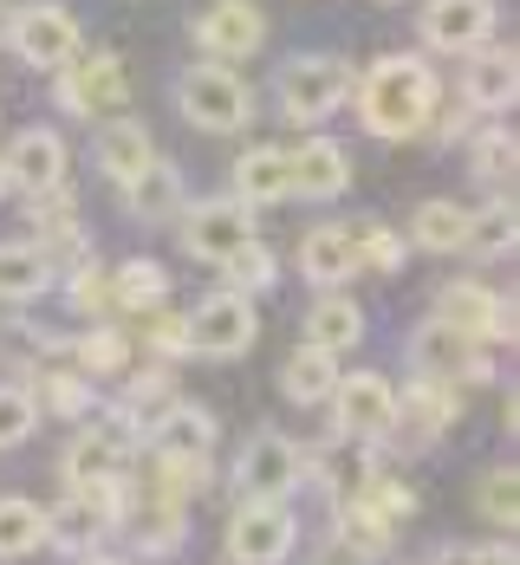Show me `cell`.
<instances>
[{
  "instance_id": "cell-34",
  "label": "cell",
  "mask_w": 520,
  "mask_h": 565,
  "mask_svg": "<svg viewBox=\"0 0 520 565\" xmlns=\"http://www.w3.org/2000/svg\"><path fill=\"white\" fill-rule=\"evenodd\" d=\"M215 267H222V286H234V292H267V286L280 280V260L261 247V234H247L241 247H229Z\"/></svg>"
},
{
  "instance_id": "cell-2",
  "label": "cell",
  "mask_w": 520,
  "mask_h": 565,
  "mask_svg": "<svg viewBox=\"0 0 520 565\" xmlns=\"http://www.w3.org/2000/svg\"><path fill=\"white\" fill-rule=\"evenodd\" d=\"M176 111L182 124H195V130H209V137H234V130H247V117H254V85L222 65V58H202V65H182L176 72Z\"/></svg>"
},
{
  "instance_id": "cell-33",
  "label": "cell",
  "mask_w": 520,
  "mask_h": 565,
  "mask_svg": "<svg viewBox=\"0 0 520 565\" xmlns=\"http://www.w3.org/2000/svg\"><path fill=\"white\" fill-rule=\"evenodd\" d=\"M351 501H358V508L371 513L378 526H391V533H397V526H404L410 513H416V488H404L397 475H378V468H371V475L358 481V494H351Z\"/></svg>"
},
{
  "instance_id": "cell-7",
  "label": "cell",
  "mask_w": 520,
  "mask_h": 565,
  "mask_svg": "<svg viewBox=\"0 0 520 565\" xmlns=\"http://www.w3.org/2000/svg\"><path fill=\"white\" fill-rule=\"evenodd\" d=\"M7 46L20 65H33V72H53L65 58L78 53V20L59 7V0H26V7H13V20H7Z\"/></svg>"
},
{
  "instance_id": "cell-31",
  "label": "cell",
  "mask_w": 520,
  "mask_h": 565,
  "mask_svg": "<svg viewBox=\"0 0 520 565\" xmlns=\"http://www.w3.org/2000/svg\"><path fill=\"white\" fill-rule=\"evenodd\" d=\"M410 241L423 247V254H463L468 241V209H456V202H423L416 215H410Z\"/></svg>"
},
{
  "instance_id": "cell-40",
  "label": "cell",
  "mask_w": 520,
  "mask_h": 565,
  "mask_svg": "<svg viewBox=\"0 0 520 565\" xmlns=\"http://www.w3.org/2000/svg\"><path fill=\"white\" fill-rule=\"evenodd\" d=\"M117 403L137 416V429H150V423L176 403V377H170V371H130V384H124Z\"/></svg>"
},
{
  "instance_id": "cell-11",
  "label": "cell",
  "mask_w": 520,
  "mask_h": 565,
  "mask_svg": "<svg viewBox=\"0 0 520 565\" xmlns=\"http://www.w3.org/2000/svg\"><path fill=\"white\" fill-rule=\"evenodd\" d=\"M176 227H182V247L215 267L229 247H241V241L254 234V209H247L241 195H209V202H195V209L182 202V209H176Z\"/></svg>"
},
{
  "instance_id": "cell-8",
  "label": "cell",
  "mask_w": 520,
  "mask_h": 565,
  "mask_svg": "<svg viewBox=\"0 0 520 565\" xmlns=\"http://www.w3.org/2000/svg\"><path fill=\"white\" fill-rule=\"evenodd\" d=\"M332 423H339V436L346 443H384L391 436V416H397V391H391V377H378V371H339V384H332Z\"/></svg>"
},
{
  "instance_id": "cell-35",
  "label": "cell",
  "mask_w": 520,
  "mask_h": 565,
  "mask_svg": "<svg viewBox=\"0 0 520 565\" xmlns=\"http://www.w3.org/2000/svg\"><path fill=\"white\" fill-rule=\"evenodd\" d=\"M33 409H40V416H59V423H78V416L92 409V377H85V371H40Z\"/></svg>"
},
{
  "instance_id": "cell-30",
  "label": "cell",
  "mask_w": 520,
  "mask_h": 565,
  "mask_svg": "<svg viewBox=\"0 0 520 565\" xmlns=\"http://www.w3.org/2000/svg\"><path fill=\"white\" fill-rule=\"evenodd\" d=\"M46 533H53V520H46L40 501H26V494H7V501H0V559H26V553H40Z\"/></svg>"
},
{
  "instance_id": "cell-41",
  "label": "cell",
  "mask_w": 520,
  "mask_h": 565,
  "mask_svg": "<svg viewBox=\"0 0 520 565\" xmlns=\"http://www.w3.org/2000/svg\"><path fill=\"white\" fill-rule=\"evenodd\" d=\"M351 254H358V267H371V274H397V267H404V241L384 222H351Z\"/></svg>"
},
{
  "instance_id": "cell-15",
  "label": "cell",
  "mask_w": 520,
  "mask_h": 565,
  "mask_svg": "<svg viewBox=\"0 0 520 565\" xmlns=\"http://www.w3.org/2000/svg\"><path fill=\"white\" fill-rule=\"evenodd\" d=\"M0 170H7V189H20V195H53L59 182H65V137L46 130V124H26L13 143H7V157H0Z\"/></svg>"
},
{
  "instance_id": "cell-6",
  "label": "cell",
  "mask_w": 520,
  "mask_h": 565,
  "mask_svg": "<svg viewBox=\"0 0 520 565\" xmlns=\"http://www.w3.org/2000/svg\"><path fill=\"white\" fill-rule=\"evenodd\" d=\"M299 481H306V455L280 429H254L234 455V494L241 501H287Z\"/></svg>"
},
{
  "instance_id": "cell-26",
  "label": "cell",
  "mask_w": 520,
  "mask_h": 565,
  "mask_svg": "<svg viewBox=\"0 0 520 565\" xmlns=\"http://www.w3.org/2000/svg\"><path fill=\"white\" fill-rule=\"evenodd\" d=\"M339 384V351H319V344H299L287 364H280V396L299 403V409H312V403H326Z\"/></svg>"
},
{
  "instance_id": "cell-45",
  "label": "cell",
  "mask_w": 520,
  "mask_h": 565,
  "mask_svg": "<svg viewBox=\"0 0 520 565\" xmlns=\"http://www.w3.org/2000/svg\"><path fill=\"white\" fill-rule=\"evenodd\" d=\"M0 195H7V170H0Z\"/></svg>"
},
{
  "instance_id": "cell-19",
  "label": "cell",
  "mask_w": 520,
  "mask_h": 565,
  "mask_svg": "<svg viewBox=\"0 0 520 565\" xmlns=\"http://www.w3.org/2000/svg\"><path fill=\"white\" fill-rule=\"evenodd\" d=\"M117 189H124V215H130V222H144V227L176 222V209L189 202L182 170H176V163H163V157H150L144 170L130 175V182H117Z\"/></svg>"
},
{
  "instance_id": "cell-23",
  "label": "cell",
  "mask_w": 520,
  "mask_h": 565,
  "mask_svg": "<svg viewBox=\"0 0 520 565\" xmlns=\"http://www.w3.org/2000/svg\"><path fill=\"white\" fill-rule=\"evenodd\" d=\"M364 339V306L339 292V286H319V299H312V312H306V344H319V351H351V344Z\"/></svg>"
},
{
  "instance_id": "cell-9",
  "label": "cell",
  "mask_w": 520,
  "mask_h": 565,
  "mask_svg": "<svg viewBox=\"0 0 520 565\" xmlns=\"http://www.w3.org/2000/svg\"><path fill=\"white\" fill-rule=\"evenodd\" d=\"M293 540H299V520H293L287 501H241L222 546L241 565H280L293 553Z\"/></svg>"
},
{
  "instance_id": "cell-27",
  "label": "cell",
  "mask_w": 520,
  "mask_h": 565,
  "mask_svg": "<svg viewBox=\"0 0 520 565\" xmlns=\"http://www.w3.org/2000/svg\"><path fill=\"white\" fill-rule=\"evenodd\" d=\"M163 299H170V267H157V260H124L112 274V312H124V319H144Z\"/></svg>"
},
{
  "instance_id": "cell-4",
  "label": "cell",
  "mask_w": 520,
  "mask_h": 565,
  "mask_svg": "<svg viewBox=\"0 0 520 565\" xmlns=\"http://www.w3.org/2000/svg\"><path fill=\"white\" fill-rule=\"evenodd\" d=\"M182 332H189V358H247L261 339V319H254V292H209L195 312H182Z\"/></svg>"
},
{
  "instance_id": "cell-44",
  "label": "cell",
  "mask_w": 520,
  "mask_h": 565,
  "mask_svg": "<svg viewBox=\"0 0 520 565\" xmlns=\"http://www.w3.org/2000/svg\"><path fill=\"white\" fill-rule=\"evenodd\" d=\"M144 319H150V326H144V344H150L157 358H189V332H182V312H163V306H150Z\"/></svg>"
},
{
  "instance_id": "cell-39",
  "label": "cell",
  "mask_w": 520,
  "mask_h": 565,
  "mask_svg": "<svg viewBox=\"0 0 520 565\" xmlns=\"http://www.w3.org/2000/svg\"><path fill=\"white\" fill-rule=\"evenodd\" d=\"M475 513H481L488 526L514 533V520H520V475L514 468H488V475H481V488H475Z\"/></svg>"
},
{
  "instance_id": "cell-3",
  "label": "cell",
  "mask_w": 520,
  "mask_h": 565,
  "mask_svg": "<svg viewBox=\"0 0 520 565\" xmlns=\"http://www.w3.org/2000/svg\"><path fill=\"white\" fill-rule=\"evenodd\" d=\"M351 78H358V72H351L346 58L299 53L274 72V105H280V117H293V124H326V117L351 98Z\"/></svg>"
},
{
  "instance_id": "cell-17",
  "label": "cell",
  "mask_w": 520,
  "mask_h": 565,
  "mask_svg": "<svg viewBox=\"0 0 520 565\" xmlns=\"http://www.w3.org/2000/svg\"><path fill=\"white\" fill-rule=\"evenodd\" d=\"M416 26H423L429 53H468V46L495 40V7L488 0H429Z\"/></svg>"
},
{
  "instance_id": "cell-16",
  "label": "cell",
  "mask_w": 520,
  "mask_h": 565,
  "mask_svg": "<svg viewBox=\"0 0 520 565\" xmlns=\"http://www.w3.org/2000/svg\"><path fill=\"white\" fill-rule=\"evenodd\" d=\"M514 98H520V58L514 46H468V65H463V105L468 111H481V117H495V111H514Z\"/></svg>"
},
{
  "instance_id": "cell-21",
  "label": "cell",
  "mask_w": 520,
  "mask_h": 565,
  "mask_svg": "<svg viewBox=\"0 0 520 565\" xmlns=\"http://www.w3.org/2000/svg\"><path fill=\"white\" fill-rule=\"evenodd\" d=\"M234 195L247 209H267V202H287L293 195V157L280 143H254L234 157Z\"/></svg>"
},
{
  "instance_id": "cell-13",
  "label": "cell",
  "mask_w": 520,
  "mask_h": 565,
  "mask_svg": "<svg viewBox=\"0 0 520 565\" xmlns=\"http://www.w3.org/2000/svg\"><path fill=\"white\" fill-rule=\"evenodd\" d=\"M436 319H449L456 332H468V339H508L514 344V299H501L495 286L481 280H449L443 292H436Z\"/></svg>"
},
{
  "instance_id": "cell-1",
  "label": "cell",
  "mask_w": 520,
  "mask_h": 565,
  "mask_svg": "<svg viewBox=\"0 0 520 565\" xmlns=\"http://www.w3.org/2000/svg\"><path fill=\"white\" fill-rule=\"evenodd\" d=\"M351 98H358V124H364L371 137L404 143V137H423V130H429V117L443 105V78H436L429 58L384 53L351 78Z\"/></svg>"
},
{
  "instance_id": "cell-36",
  "label": "cell",
  "mask_w": 520,
  "mask_h": 565,
  "mask_svg": "<svg viewBox=\"0 0 520 565\" xmlns=\"http://www.w3.org/2000/svg\"><path fill=\"white\" fill-rule=\"evenodd\" d=\"M514 157H520V143H514L508 124H488V130L468 143V170L481 175L488 189H508V182H514Z\"/></svg>"
},
{
  "instance_id": "cell-25",
  "label": "cell",
  "mask_w": 520,
  "mask_h": 565,
  "mask_svg": "<svg viewBox=\"0 0 520 565\" xmlns=\"http://www.w3.org/2000/svg\"><path fill=\"white\" fill-rule=\"evenodd\" d=\"M299 274L312 286H346L358 274V254H351V227L319 222L306 241H299Z\"/></svg>"
},
{
  "instance_id": "cell-24",
  "label": "cell",
  "mask_w": 520,
  "mask_h": 565,
  "mask_svg": "<svg viewBox=\"0 0 520 565\" xmlns=\"http://www.w3.org/2000/svg\"><path fill=\"white\" fill-rule=\"evenodd\" d=\"M53 286H59V267L33 247V241H0V299H7V306L46 299Z\"/></svg>"
},
{
  "instance_id": "cell-22",
  "label": "cell",
  "mask_w": 520,
  "mask_h": 565,
  "mask_svg": "<svg viewBox=\"0 0 520 565\" xmlns=\"http://www.w3.org/2000/svg\"><path fill=\"white\" fill-rule=\"evenodd\" d=\"M98 170L112 175V182H130V175L144 170L150 157H157V143H150V130L137 124V117H98Z\"/></svg>"
},
{
  "instance_id": "cell-18",
  "label": "cell",
  "mask_w": 520,
  "mask_h": 565,
  "mask_svg": "<svg viewBox=\"0 0 520 565\" xmlns=\"http://www.w3.org/2000/svg\"><path fill=\"white\" fill-rule=\"evenodd\" d=\"M293 157V195H306V202H339L351 189V157L339 137H306Z\"/></svg>"
},
{
  "instance_id": "cell-28",
  "label": "cell",
  "mask_w": 520,
  "mask_h": 565,
  "mask_svg": "<svg viewBox=\"0 0 520 565\" xmlns=\"http://www.w3.org/2000/svg\"><path fill=\"white\" fill-rule=\"evenodd\" d=\"M124 526L137 533V553H176L182 546V501L144 494L137 508H124Z\"/></svg>"
},
{
  "instance_id": "cell-12",
  "label": "cell",
  "mask_w": 520,
  "mask_h": 565,
  "mask_svg": "<svg viewBox=\"0 0 520 565\" xmlns=\"http://www.w3.org/2000/svg\"><path fill=\"white\" fill-rule=\"evenodd\" d=\"M410 371L416 377H488V358H481V339H468L456 332L449 319H423L416 332H410Z\"/></svg>"
},
{
  "instance_id": "cell-43",
  "label": "cell",
  "mask_w": 520,
  "mask_h": 565,
  "mask_svg": "<svg viewBox=\"0 0 520 565\" xmlns=\"http://www.w3.org/2000/svg\"><path fill=\"white\" fill-rule=\"evenodd\" d=\"M33 429H40L33 391H26V384H0V449H20Z\"/></svg>"
},
{
  "instance_id": "cell-5",
  "label": "cell",
  "mask_w": 520,
  "mask_h": 565,
  "mask_svg": "<svg viewBox=\"0 0 520 565\" xmlns=\"http://www.w3.org/2000/svg\"><path fill=\"white\" fill-rule=\"evenodd\" d=\"M53 98L59 111L72 117H112L130 105V72H124V58L117 53H72L65 65H53Z\"/></svg>"
},
{
  "instance_id": "cell-37",
  "label": "cell",
  "mask_w": 520,
  "mask_h": 565,
  "mask_svg": "<svg viewBox=\"0 0 520 565\" xmlns=\"http://www.w3.org/2000/svg\"><path fill=\"white\" fill-rule=\"evenodd\" d=\"M72 351H78L85 377H117V371H130V332L112 326V319H98V326L72 344Z\"/></svg>"
},
{
  "instance_id": "cell-20",
  "label": "cell",
  "mask_w": 520,
  "mask_h": 565,
  "mask_svg": "<svg viewBox=\"0 0 520 565\" xmlns=\"http://www.w3.org/2000/svg\"><path fill=\"white\" fill-rule=\"evenodd\" d=\"M215 409H202V403H182L176 396L170 409L144 429V443H150V455H170V461H189V455H209L215 449Z\"/></svg>"
},
{
  "instance_id": "cell-42",
  "label": "cell",
  "mask_w": 520,
  "mask_h": 565,
  "mask_svg": "<svg viewBox=\"0 0 520 565\" xmlns=\"http://www.w3.org/2000/svg\"><path fill=\"white\" fill-rule=\"evenodd\" d=\"M339 553H358V559L391 553V526H378L358 501H339Z\"/></svg>"
},
{
  "instance_id": "cell-14",
  "label": "cell",
  "mask_w": 520,
  "mask_h": 565,
  "mask_svg": "<svg viewBox=\"0 0 520 565\" xmlns=\"http://www.w3.org/2000/svg\"><path fill=\"white\" fill-rule=\"evenodd\" d=\"M463 403H456V384L449 377H416L404 396H397V416H391V436L404 449H429L443 429H456Z\"/></svg>"
},
{
  "instance_id": "cell-10",
  "label": "cell",
  "mask_w": 520,
  "mask_h": 565,
  "mask_svg": "<svg viewBox=\"0 0 520 565\" xmlns=\"http://www.w3.org/2000/svg\"><path fill=\"white\" fill-rule=\"evenodd\" d=\"M189 33H195L202 58L234 65V58H254L267 46V13H261L254 0H209V7L189 20Z\"/></svg>"
},
{
  "instance_id": "cell-32",
  "label": "cell",
  "mask_w": 520,
  "mask_h": 565,
  "mask_svg": "<svg viewBox=\"0 0 520 565\" xmlns=\"http://www.w3.org/2000/svg\"><path fill=\"white\" fill-rule=\"evenodd\" d=\"M514 241H520L514 202H488V209H468V241H463V254L501 260V254H514Z\"/></svg>"
},
{
  "instance_id": "cell-38",
  "label": "cell",
  "mask_w": 520,
  "mask_h": 565,
  "mask_svg": "<svg viewBox=\"0 0 520 565\" xmlns=\"http://www.w3.org/2000/svg\"><path fill=\"white\" fill-rule=\"evenodd\" d=\"M65 299L78 319H112V267H98L92 254L72 260V280H65Z\"/></svg>"
},
{
  "instance_id": "cell-29",
  "label": "cell",
  "mask_w": 520,
  "mask_h": 565,
  "mask_svg": "<svg viewBox=\"0 0 520 565\" xmlns=\"http://www.w3.org/2000/svg\"><path fill=\"white\" fill-rule=\"evenodd\" d=\"M124 461H130V455L85 429V436H72V449L59 455V475H65V488H98V481H117V475H124Z\"/></svg>"
}]
</instances>
